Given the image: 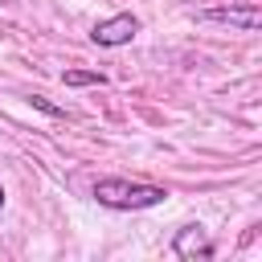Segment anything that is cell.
<instances>
[{"mask_svg":"<svg viewBox=\"0 0 262 262\" xmlns=\"http://www.w3.org/2000/svg\"><path fill=\"white\" fill-rule=\"evenodd\" d=\"M29 102H33V106H37L41 115H53V119H66V106H57V102H49L45 94H33Z\"/></svg>","mask_w":262,"mask_h":262,"instance_id":"8992f818","label":"cell"},{"mask_svg":"<svg viewBox=\"0 0 262 262\" xmlns=\"http://www.w3.org/2000/svg\"><path fill=\"white\" fill-rule=\"evenodd\" d=\"M172 254H176V258H213L217 246L209 242L205 225H184V229H176V237H172Z\"/></svg>","mask_w":262,"mask_h":262,"instance_id":"277c9868","label":"cell"},{"mask_svg":"<svg viewBox=\"0 0 262 262\" xmlns=\"http://www.w3.org/2000/svg\"><path fill=\"white\" fill-rule=\"evenodd\" d=\"M135 33H139V16L135 12H115V16H106L90 29V41L102 45V49H119V45H131Z\"/></svg>","mask_w":262,"mask_h":262,"instance_id":"7a4b0ae2","label":"cell"},{"mask_svg":"<svg viewBox=\"0 0 262 262\" xmlns=\"http://www.w3.org/2000/svg\"><path fill=\"white\" fill-rule=\"evenodd\" d=\"M196 16H201V20H209V25H229V29H242V33H258V25H262L258 4H246V8H201Z\"/></svg>","mask_w":262,"mask_h":262,"instance_id":"3957f363","label":"cell"},{"mask_svg":"<svg viewBox=\"0 0 262 262\" xmlns=\"http://www.w3.org/2000/svg\"><path fill=\"white\" fill-rule=\"evenodd\" d=\"M61 82H66V86H102L106 74H98V70H66Z\"/></svg>","mask_w":262,"mask_h":262,"instance_id":"5b68a950","label":"cell"},{"mask_svg":"<svg viewBox=\"0 0 262 262\" xmlns=\"http://www.w3.org/2000/svg\"><path fill=\"white\" fill-rule=\"evenodd\" d=\"M94 201L102 209H115V213H135V209H156L168 201V188L164 184H147V180H123V176H102L94 180Z\"/></svg>","mask_w":262,"mask_h":262,"instance_id":"6da1fadb","label":"cell"},{"mask_svg":"<svg viewBox=\"0 0 262 262\" xmlns=\"http://www.w3.org/2000/svg\"><path fill=\"white\" fill-rule=\"evenodd\" d=\"M0 209H4V188H0Z\"/></svg>","mask_w":262,"mask_h":262,"instance_id":"52a82bcc","label":"cell"}]
</instances>
